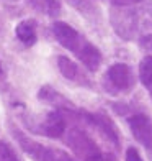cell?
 I'll list each match as a JSON object with an SVG mask.
<instances>
[{"mask_svg": "<svg viewBox=\"0 0 152 161\" xmlns=\"http://www.w3.org/2000/svg\"><path fill=\"white\" fill-rule=\"evenodd\" d=\"M110 23L113 31L121 40L133 41L139 33V13L133 7H111L110 8Z\"/></svg>", "mask_w": 152, "mask_h": 161, "instance_id": "277c9868", "label": "cell"}, {"mask_svg": "<svg viewBox=\"0 0 152 161\" xmlns=\"http://www.w3.org/2000/svg\"><path fill=\"white\" fill-rule=\"evenodd\" d=\"M26 3L36 10L41 15H46L49 18H57L62 12V7L59 0H26Z\"/></svg>", "mask_w": 152, "mask_h": 161, "instance_id": "8fae6325", "label": "cell"}, {"mask_svg": "<svg viewBox=\"0 0 152 161\" xmlns=\"http://www.w3.org/2000/svg\"><path fill=\"white\" fill-rule=\"evenodd\" d=\"M111 5L114 7H133V5H137L144 2V0H110Z\"/></svg>", "mask_w": 152, "mask_h": 161, "instance_id": "e0dca14e", "label": "cell"}, {"mask_svg": "<svg viewBox=\"0 0 152 161\" xmlns=\"http://www.w3.org/2000/svg\"><path fill=\"white\" fill-rule=\"evenodd\" d=\"M15 36L17 40L25 46H34L38 41V23L33 18H25L17 23L15 26Z\"/></svg>", "mask_w": 152, "mask_h": 161, "instance_id": "30bf717a", "label": "cell"}, {"mask_svg": "<svg viewBox=\"0 0 152 161\" xmlns=\"http://www.w3.org/2000/svg\"><path fill=\"white\" fill-rule=\"evenodd\" d=\"M139 80L152 99V56H146L139 63Z\"/></svg>", "mask_w": 152, "mask_h": 161, "instance_id": "4fadbf2b", "label": "cell"}, {"mask_svg": "<svg viewBox=\"0 0 152 161\" xmlns=\"http://www.w3.org/2000/svg\"><path fill=\"white\" fill-rule=\"evenodd\" d=\"M136 86V77L131 69V66L124 63H116L111 64L108 71L105 72L103 77V89L111 94V96H118V94H128L134 89Z\"/></svg>", "mask_w": 152, "mask_h": 161, "instance_id": "5b68a950", "label": "cell"}, {"mask_svg": "<svg viewBox=\"0 0 152 161\" xmlns=\"http://www.w3.org/2000/svg\"><path fill=\"white\" fill-rule=\"evenodd\" d=\"M0 161H21L15 148L5 140H0Z\"/></svg>", "mask_w": 152, "mask_h": 161, "instance_id": "5bb4252c", "label": "cell"}, {"mask_svg": "<svg viewBox=\"0 0 152 161\" xmlns=\"http://www.w3.org/2000/svg\"><path fill=\"white\" fill-rule=\"evenodd\" d=\"M10 2H13V0H10Z\"/></svg>", "mask_w": 152, "mask_h": 161, "instance_id": "ffe728a7", "label": "cell"}, {"mask_svg": "<svg viewBox=\"0 0 152 161\" xmlns=\"http://www.w3.org/2000/svg\"><path fill=\"white\" fill-rule=\"evenodd\" d=\"M67 2L70 3L72 8H75L85 18H89L92 21L100 20V10H98V7L93 3V2H90V0H67Z\"/></svg>", "mask_w": 152, "mask_h": 161, "instance_id": "7c38bea8", "label": "cell"}, {"mask_svg": "<svg viewBox=\"0 0 152 161\" xmlns=\"http://www.w3.org/2000/svg\"><path fill=\"white\" fill-rule=\"evenodd\" d=\"M137 43H139V48L147 53V56H152V33H147V35L139 36Z\"/></svg>", "mask_w": 152, "mask_h": 161, "instance_id": "9a60e30c", "label": "cell"}, {"mask_svg": "<svg viewBox=\"0 0 152 161\" xmlns=\"http://www.w3.org/2000/svg\"><path fill=\"white\" fill-rule=\"evenodd\" d=\"M89 161H116L111 155H105V153H98V155H95L92 159H89Z\"/></svg>", "mask_w": 152, "mask_h": 161, "instance_id": "ac0fdd59", "label": "cell"}, {"mask_svg": "<svg viewBox=\"0 0 152 161\" xmlns=\"http://www.w3.org/2000/svg\"><path fill=\"white\" fill-rule=\"evenodd\" d=\"M128 125L131 128L134 140L146 150L152 151V119L142 112L128 115Z\"/></svg>", "mask_w": 152, "mask_h": 161, "instance_id": "52a82bcc", "label": "cell"}, {"mask_svg": "<svg viewBox=\"0 0 152 161\" xmlns=\"http://www.w3.org/2000/svg\"><path fill=\"white\" fill-rule=\"evenodd\" d=\"M38 99L41 102H44V104L54 107L56 110H59V112H69V110L77 108L66 96H62L61 92H57L54 87L49 86V84H44L38 91Z\"/></svg>", "mask_w": 152, "mask_h": 161, "instance_id": "ba28073f", "label": "cell"}, {"mask_svg": "<svg viewBox=\"0 0 152 161\" xmlns=\"http://www.w3.org/2000/svg\"><path fill=\"white\" fill-rule=\"evenodd\" d=\"M56 63H57V68H59L61 74L66 79L72 80V82H77L80 86H90V80L87 77V74L72 59H69L67 56H62V54L57 56Z\"/></svg>", "mask_w": 152, "mask_h": 161, "instance_id": "9c48e42d", "label": "cell"}, {"mask_svg": "<svg viewBox=\"0 0 152 161\" xmlns=\"http://www.w3.org/2000/svg\"><path fill=\"white\" fill-rule=\"evenodd\" d=\"M12 133L15 136V140L20 143L21 150L33 161H75L67 151L54 148V146H46L39 142H34L33 138L25 135L15 125H12Z\"/></svg>", "mask_w": 152, "mask_h": 161, "instance_id": "7a4b0ae2", "label": "cell"}, {"mask_svg": "<svg viewBox=\"0 0 152 161\" xmlns=\"http://www.w3.org/2000/svg\"><path fill=\"white\" fill-rule=\"evenodd\" d=\"M23 120L33 133L44 135L48 138H54V140L66 135L67 122H69L66 119V115L59 110H56V108L41 117H34V119H26L25 117Z\"/></svg>", "mask_w": 152, "mask_h": 161, "instance_id": "3957f363", "label": "cell"}, {"mask_svg": "<svg viewBox=\"0 0 152 161\" xmlns=\"http://www.w3.org/2000/svg\"><path fill=\"white\" fill-rule=\"evenodd\" d=\"M66 143H67V146L70 150H74V153L82 161H89L95 155L101 153L100 148H98V145L79 127L70 128L66 133Z\"/></svg>", "mask_w": 152, "mask_h": 161, "instance_id": "8992f818", "label": "cell"}, {"mask_svg": "<svg viewBox=\"0 0 152 161\" xmlns=\"http://www.w3.org/2000/svg\"><path fill=\"white\" fill-rule=\"evenodd\" d=\"M126 161H144L139 155V151H137L134 146H129L126 150Z\"/></svg>", "mask_w": 152, "mask_h": 161, "instance_id": "2e32d148", "label": "cell"}, {"mask_svg": "<svg viewBox=\"0 0 152 161\" xmlns=\"http://www.w3.org/2000/svg\"><path fill=\"white\" fill-rule=\"evenodd\" d=\"M51 31H53L56 41L62 48L69 49L72 54H75L79 61L90 72L98 71L101 64V51L90 40H87L79 30H75L74 26H70L66 21L57 20L51 26Z\"/></svg>", "mask_w": 152, "mask_h": 161, "instance_id": "6da1fadb", "label": "cell"}, {"mask_svg": "<svg viewBox=\"0 0 152 161\" xmlns=\"http://www.w3.org/2000/svg\"><path fill=\"white\" fill-rule=\"evenodd\" d=\"M3 79H5V71H3L2 63H0V80H3Z\"/></svg>", "mask_w": 152, "mask_h": 161, "instance_id": "d6986e66", "label": "cell"}]
</instances>
